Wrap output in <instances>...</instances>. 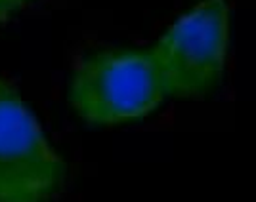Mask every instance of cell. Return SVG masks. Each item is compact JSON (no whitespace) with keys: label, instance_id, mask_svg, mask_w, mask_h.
<instances>
[{"label":"cell","instance_id":"cell-1","mask_svg":"<svg viewBox=\"0 0 256 202\" xmlns=\"http://www.w3.org/2000/svg\"><path fill=\"white\" fill-rule=\"evenodd\" d=\"M168 97L151 48H104L84 53L69 78V103L90 124L148 117Z\"/></svg>","mask_w":256,"mask_h":202},{"label":"cell","instance_id":"cell-2","mask_svg":"<svg viewBox=\"0 0 256 202\" xmlns=\"http://www.w3.org/2000/svg\"><path fill=\"white\" fill-rule=\"evenodd\" d=\"M230 44L228 0H201L182 13L151 50L168 96L193 97L222 82Z\"/></svg>","mask_w":256,"mask_h":202},{"label":"cell","instance_id":"cell-4","mask_svg":"<svg viewBox=\"0 0 256 202\" xmlns=\"http://www.w3.org/2000/svg\"><path fill=\"white\" fill-rule=\"evenodd\" d=\"M27 2L29 0H0V21L8 19L12 13H16L20 8H23Z\"/></svg>","mask_w":256,"mask_h":202},{"label":"cell","instance_id":"cell-3","mask_svg":"<svg viewBox=\"0 0 256 202\" xmlns=\"http://www.w3.org/2000/svg\"><path fill=\"white\" fill-rule=\"evenodd\" d=\"M65 162L14 82L0 76V202H48Z\"/></svg>","mask_w":256,"mask_h":202}]
</instances>
